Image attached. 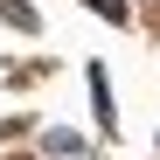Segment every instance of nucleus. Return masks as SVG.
Listing matches in <instances>:
<instances>
[{
  "label": "nucleus",
  "instance_id": "obj_1",
  "mask_svg": "<svg viewBox=\"0 0 160 160\" xmlns=\"http://www.w3.org/2000/svg\"><path fill=\"white\" fill-rule=\"evenodd\" d=\"M91 104H98L104 132H112V125H118V104H112V84H104V70H91Z\"/></svg>",
  "mask_w": 160,
  "mask_h": 160
},
{
  "label": "nucleus",
  "instance_id": "obj_3",
  "mask_svg": "<svg viewBox=\"0 0 160 160\" xmlns=\"http://www.w3.org/2000/svg\"><path fill=\"white\" fill-rule=\"evenodd\" d=\"M84 7H91V14H104V21H132L125 0H84Z\"/></svg>",
  "mask_w": 160,
  "mask_h": 160
},
{
  "label": "nucleus",
  "instance_id": "obj_2",
  "mask_svg": "<svg viewBox=\"0 0 160 160\" xmlns=\"http://www.w3.org/2000/svg\"><path fill=\"white\" fill-rule=\"evenodd\" d=\"M0 14H7V21H14L21 35H35V28H42V14L28 7V0H0Z\"/></svg>",
  "mask_w": 160,
  "mask_h": 160
}]
</instances>
